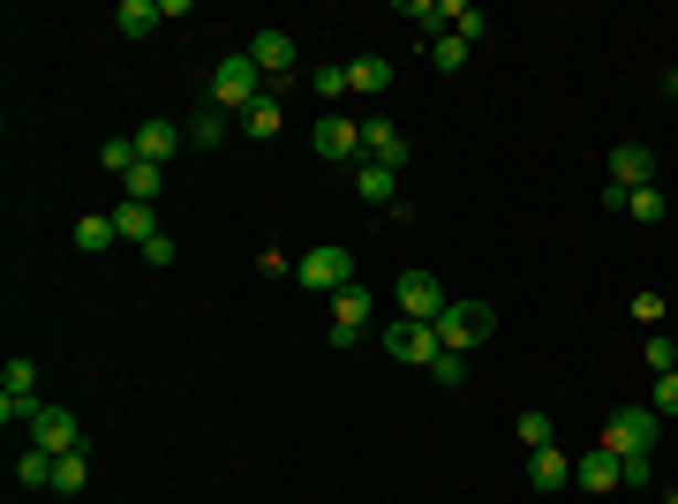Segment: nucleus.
<instances>
[{
  "mask_svg": "<svg viewBox=\"0 0 678 504\" xmlns=\"http://www.w3.org/2000/svg\"><path fill=\"white\" fill-rule=\"evenodd\" d=\"M656 444H664V415L656 407H618L603 421V452H618V460H648Z\"/></svg>",
  "mask_w": 678,
  "mask_h": 504,
  "instance_id": "1",
  "label": "nucleus"
},
{
  "mask_svg": "<svg viewBox=\"0 0 678 504\" xmlns=\"http://www.w3.org/2000/svg\"><path fill=\"white\" fill-rule=\"evenodd\" d=\"M354 189H362V204H392V196H400V173H392V167H362V173H354Z\"/></svg>",
  "mask_w": 678,
  "mask_h": 504,
  "instance_id": "24",
  "label": "nucleus"
},
{
  "mask_svg": "<svg viewBox=\"0 0 678 504\" xmlns=\"http://www.w3.org/2000/svg\"><path fill=\"white\" fill-rule=\"evenodd\" d=\"M159 189H167V167L136 159V173H128V204H159Z\"/></svg>",
  "mask_w": 678,
  "mask_h": 504,
  "instance_id": "25",
  "label": "nucleus"
},
{
  "mask_svg": "<svg viewBox=\"0 0 678 504\" xmlns=\"http://www.w3.org/2000/svg\"><path fill=\"white\" fill-rule=\"evenodd\" d=\"M664 211H671V196H664L656 181H648V189H634V196H626V218H640V226H656Z\"/></svg>",
  "mask_w": 678,
  "mask_h": 504,
  "instance_id": "28",
  "label": "nucleus"
},
{
  "mask_svg": "<svg viewBox=\"0 0 678 504\" xmlns=\"http://www.w3.org/2000/svg\"><path fill=\"white\" fill-rule=\"evenodd\" d=\"M98 159H106V173H136V136H114V143H98Z\"/></svg>",
  "mask_w": 678,
  "mask_h": 504,
  "instance_id": "30",
  "label": "nucleus"
},
{
  "mask_svg": "<svg viewBox=\"0 0 678 504\" xmlns=\"http://www.w3.org/2000/svg\"><path fill=\"white\" fill-rule=\"evenodd\" d=\"M648 369H656V377H671V369H678V346L664 332H648Z\"/></svg>",
  "mask_w": 678,
  "mask_h": 504,
  "instance_id": "33",
  "label": "nucleus"
},
{
  "mask_svg": "<svg viewBox=\"0 0 678 504\" xmlns=\"http://www.w3.org/2000/svg\"><path fill=\"white\" fill-rule=\"evenodd\" d=\"M39 407H45V399H39V369H31V362L15 354V362L0 369V421L15 429V421H31Z\"/></svg>",
  "mask_w": 678,
  "mask_h": 504,
  "instance_id": "6",
  "label": "nucleus"
},
{
  "mask_svg": "<svg viewBox=\"0 0 678 504\" xmlns=\"http://www.w3.org/2000/svg\"><path fill=\"white\" fill-rule=\"evenodd\" d=\"M648 181H656V151H648V143H618V151H611V189L634 196V189H648Z\"/></svg>",
  "mask_w": 678,
  "mask_h": 504,
  "instance_id": "10",
  "label": "nucleus"
},
{
  "mask_svg": "<svg viewBox=\"0 0 678 504\" xmlns=\"http://www.w3.org/2000/svg\"><path fill=\"white\" fill-rule=\"evenodd\" d=\"M181 143H189V128H173V121H144L136 128V159H151V167H167Z\"/></svg>",
  "mask_w": 678,
  "mask_h": 504,
  "instance_id": "14",
  "label": "nucleus"
},
{
  "mask_svg": "<svg viewBox=\"0 0 678 504\" xmlns=\"http://www.w3.org/2000/svg\"><path fill=\"white\" fill-rule=\"evenodd\" d=\"M114 242H121V234H114V218H98V211H91V218H76V249H84V256H106Z\"/></svg>",
  "mask_w": 678,
  "mask_h": 504,
  "instance_id": "23",
  "label": "nucleus"
},
{
  "mask_svg": "<svg viewBox=\"0 0 678 504\" xmlns=\"http://www.w3.org/2000/svg\"><path fill=\"white\" fill-rule=\"evenodd\" d=\"M114 23H121L128 39H151L167 15H159V0H121V8H114Z\"/></svg>",
  "mask_w": 678,
  "mask_h": 504,
  "instance_id": "20",
  "label": "nucleus"
},
{
  "mask_svg": "<svg viewBox=\"0 0 678 504\" xmlns=\"http://www.w3.org/2000/svg\"><path fill=\"white\" fill-rule=\"evenodd\" d=\"M384 84H392V61H384V53H362V61H347V90H370V98H378Z\"/></svg>",
  "mask_w": 678,
  "mask_h": 504,
  "instance_id": "19",
  "label": "nucleus"
},
{
  "mask_svg": "<svg viewBox=\"0 0 678 504\" xmlns=\"http://www.w3.org/2000/svg\"><path fill=\"white\" fill-rule=\"evenodd\" d=\"M114 234H121V242H136V249H144V242H159V218H151V204H128V196H121V211H114Z\"/></svg>",
  "mask_w": 678,
  "mask_h": 504,
  "instance_id": "18",
  "label": "nucleus"
},
{
  "mask_svg": "<svg viewBox=\"0 0 678 504\" xmlns=\"http://www.w3.org/2000/svg\"><path fill=\"white\" fill-rule=\"evenodd\" d=\"M23 437H31L39 452H53V460H68V452H84V429H76V415H68V407H53V399H45L39 415L23 421Z\"/></svg>",
  "mask_w": 678,
  "mask_h": 504,
  "instance_id": "5",
  "label": "nucleus"
},
{
  "mask_svg": "<svg viewBox=\"0 0 678 504\" xmlns=\"http://www.w3.org/2000/svg\"><path fill=\"white\" fill-rule=\"evenodd\" d=\"M256 98H264V90H256V61H250V53H226V61L212 68V106H226V114L242 121Z\"/></svg>",
  "mask_w": 678,
  "mask_h": 504,
  "instance_id": "4",
  "label": "nucleus"
},
{
  "mask_svg": "<svg viewBox=\"0 0 678 504\" xmlns=\"http://www.w3.org/2000/svg\"><path fill=\"white\" fill-rule=\"evenodd\" d=\"M370 309H378V294L354 279V287H339L332 294V346H354V339L370 332Z\"/></svg>",
  "mask_w": 678,
  "mask_h": 504,
  "instance_id": "9",
  "label": "nucleus"
},
{
  "mask_svg": "<svg viewBox=\"0 0 678 504\" xmlns=\"http://www.w3.org/2000/svg\"><path fill=\"white\" fill-rule=\"evenodd\" d=\"M671 504H678V497H671Z\"/></svg>",
  "mask_w": 678,
  "mask_h": 504,
  "instance_id": "38",
  "label": "nucleus"
},
{
  "mask_svg": "<svg viewBox=\"0 0 678 504\" xmlns=\"http://www.w3.org/2000/svg\"><path fill=\"white\" fill-rule=\"evenodd\" d=\"M384 354H392V362H415V369H430L445 346H437V324H415V317H400V324H384Z\"/></svg>",
  "mask_w": 678,
  "mask_h": 504,
  "instance_id": "8",
  "label": "nucleus"
},
{
  "mask_svg": "<svg viewBox=\"0 0 678 504\" xmlns=\"http://www.w3.org/2000/svg\"><path fill=\"white\" fill-rule=\"evenodd\" d=\"M279 121H287V114H279V98L264 90L250 114H242V136H250V143H264V136H279Z\"/></svg>",
  "mask_w": 678,
  "mask_h": 504,
  "instance_id": "21",
  "label": "nucleus"
},
{
  "mask_svg": "<svg viewBox=\"0 0 678 504\" xmlns=\"http://www.w3.org/2000/svg\"><path fill=\"white\" fill-rule=\"evenodd\" d=\"M392 301H400V317H415V324H437V317L453 309L430 271H400V279H392Z\"/></svg>",
  "mask_w": 678,
  "mask_h": 504,
  "instance_id": "7",
  "label": "nucleus"
},
{
  "mask_svg": "<svg viewBox=\"0 0 678 504\" xmlns=\"http://www.w3.org/2000/svg\"><path fill=\"white\" fill-rule=\"evenodd\" d=\"M430 61H437V68H460V61H467V45L453 39V31H430Z\"/></svg>",
  "mask_w": 678,
  "mask_h": 504,
  "instance_id": "31",
  "label": "nucleus"
},
{
  "mask_svg": "<svg viewBox=\"0 0 678 504\" xmlns=\"http://www.w3.org/2000/svg\"><path fill=\"white\" fill-rule=\"evenodd\" d=\"M53 490H61V497H84V490H91V467H84V452L53 460Z\"/></svg>",
  "mask_w": 678,
  "mask_h": 504,
  "instance_id": "27",
  "label": "nucleus"
},
{
  "mask_svg": "<svg viewBox=\"0 0 678 504\" xmlns=\"http://www.w3.org/2000/svg\"><path fill=\"white\" fill-rule=\"evenodd\" d=\"M445 23H453V39H460V45H475L483 31H490V15H483V8H460V0H445Z\"/></svg>",
  "mask_w": 678,
  "mask_h": 504,
  "instance_id": "26",
  "label": "nucleus"
},
{
  "mask_svg": "<svg viewBox=\"0 0 678 504\" xmlns=\"http://www.w3.org/2000/svg\"><path fill=\"white\" fill-rule=\"evenodd\" d=\"M295 31H256L250 39V61H256V76H287V68H295Z\"/></svg>",
  "mask_w": 678,
  "mask_h": 504,
  "instance_id": "12",
  "label": "nucleus"
},
{
  "mask_svg": "<svg viewBox=\"0 0 678 504\" xmlns=\"http://www.w3.org/2000/svg\"><path fill=\"white\" fill-rule=\"evenodd\" d=\"M634 324H664V294H634Z\"/></svg>",
  "mask_w": 678,
  "mask_h": 504,
  "instance_id": "35",
  "label": "nucleus"
},
{
  "mask_svg": "<svg viewBox=\"0 0 678 504\" xmlns=\"http://www.w3.org/2000/svg\"><path fill=\"white\" fill-rule=\"evenodd\" d=\"M15 482H23V490H53V452H39V444H31V452L15 460Z\"/></svg>",
  "mask_w": 678,
  "mask_h": 504,
  "instance_id": "29",
  "label": "nucleus"
},
{
  "mask_svg": "<svg viewBox=\"0 0 678 504\" xmlns=\"http://www.w3.org/2000/svg\"><path fill=\"white\" fill-rule=\"evenodd\" d=\"M528 482H536L543 497H558V490L573 482V460H565L558 444H543V452H528Z\"/></svg>",
  "mask_w": 678,
  "mask_h": 504,
  "instance_id": "16",
  "label": "nucleus"
},
{
  "mask_svg": "<svg viewBox=\"0 0 678 504\" xmlns=\"http://www.w3.org/2000/svg\"><path fill=\"white\" fill-rule=\"evenodd\" d=\"M648 407H656L664 421H678V369H671V377H656V392H648Z\"/></svg>",
  "mask_w": 678,
  "mask_h": 504,
  "instance_id": "32",
  "label": "nucleus"
},
{
  "mask_svg": "<svg viewBox=\"0 0 678 504\" xmlns=\"http://www.w3.org/2000/svg\"><path fill=\"white\" fill-rule=\"evenodd\" d=\"M362 151H370V167H392V173H400V159H407V136L370 114V121H362Z\"/></svg>",
  "mask_w": 678,
  "mask_h": 504,
  "instance_id": "13",
  "label": "nucleus"
},
{
  "mask_svg": "<svg viewBox=\"0 0 678 504\" xmlns=\"http://www.w3.org/2000/svg\"><path fill=\"white\" fill-rule=\"evenodd\" d=\"M226 128H234V114H226V106H212V98H204V106L189 114V143H197V151H212V143H226Z\"/></svg>",
  "mask_w": 678,
  "mask_h": 504,
  "instance_id": "17",
  "label": "nucleus"
},
{
  "mask_svg": "<svg viewBox=\"0 0 678 504\" xmlns=\"http://www.w3.org/2000/svg\"><path fill=\"white\" fill-rule=\"evenodd\" d=\"M490 332H498V309H490V301H453V309L437 317V346H445V354H467V346H483Z\"/></svg>",
  "mask_w": 678,
  "mask_h": 504,
  "instance_id": "2",
  "label": "nucleus"
},
{
  "mask_svg": "<svg viewBox=\"0 0 678 504\" xmlns=\"http://www.w3.org/2000/svg\"><path fill=\"white\" fill-rule=\"evenodd\" d=\"M347 90V68H317V98H339Z\"/></svg>",
  "mask_w": 678,
  "mask_h": 504,
  "instance_id": "36",
  "label": "nucleus"
},
{
  "mask_svg": "<svg viewBox=\"0 0 678 504\" xmlns=\"http://www.w3.org/2000/svg\"><path fill=\"white\" fill-rule=\"evenodd\" d=\"M430 377H437V384H467V354H437Z\"/></svg>",
  "mask_w": 678,
  "mask_h": 504,
  "instance_id": "34",
  "label": "nucleus"
},
{
  "mask_svg": "<svg viewBox=\"0 0 678 504\" xmlns=\"http://www.w3.org/2000/svg\"><path fill=\"white\" fill-rule=\"evenodd\" d=\"M309 143H317V159H332V167H339V159H354V151H362V121H347V114H325Z\"/></svg>",
  "mask_w": 678,
  "mask_h": 504,
  "instance_id": "11",
  "label": "nucleus"
},
{
  "mask_svg": "<svg viewBox=\"0 0 678 504\" xmlns=\"http://www.w3.org/2000/svg\"><path fill=\"white\" fill-rule=\"evenodd\" d=\"M512 437H520V444H528V452H543V444H558V421L543 415V407H528V415L512 421Z\"/></svg>",
  "mask_w": 678,
  "mask_h": 504,
  "instance_id": "22",
  "label": "nucleus"
},
{
  "mask_svg": "<svg viewBox=\"0 0 678 504\" xmlns=\"http://www.w3.org/2000/svg\"><path fill=\"white\" fill-rule=\"evenodd\" d=\"M573 482H581V490H618V482H626V460L595 444L589 460H573Z\"/></svg>",
  "mask_w": 678,
  "mask_h": 504,
  "instance_id": "15",
  "label": "nucleus"
},
{
  "mask_svg": "<svg viewBox=\"0 0 678 504\" xmlns=\"http://www.w3.org/2000/svg\"><path fill=\"white\" fill-rule=\"evenodd\" d=\"M295 279L309 287V294H325V301H332L339 287H354V256L339 249V242H317L309 256H295Z\"/></svg>",
  "mask_w": 678,
  "mask_h": 504,
  "instance_id": "3",
  "label": "nucleus"
},
{
  "mask_svg": "<svg viewBox=\"0 0 678 504\" xmlns=\"http://www.w3.org/2000/svg\"><path fill=\"white\" fill-rule=\"evenodd\" d=\"M664 90H671V98H678V68H671V76H664Z\"/></svg>",
  "mask_w": 678,
  "mask_h": 504,
  "instance_id": "37",
  "label": "nucleus"
}]
</instances>
